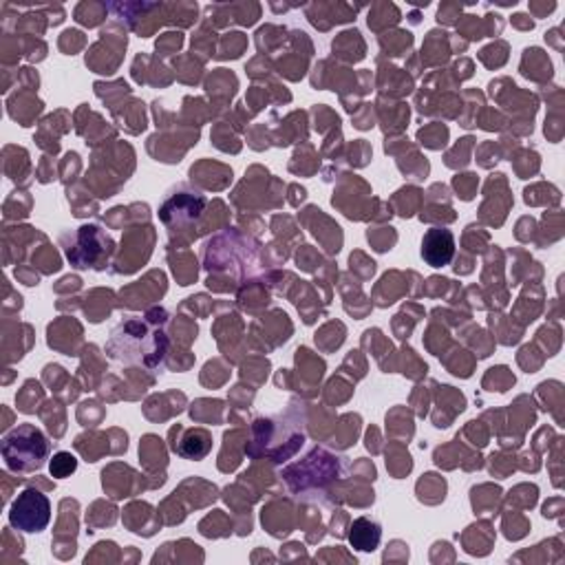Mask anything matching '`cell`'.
Masks as SVG:
<instances>
[{
	"mask_svg": "<svg viewBox=\"0 0 565 565\" xmlns=\"http://www.w3.org/2000/svg\"><path fill=\"white\" fill-rule=\"evenodd\" d=\"M166 317L159 321H142V319H127L113 328L111 338L106 343V354L115 362L121 364H138L144 369L162 367L168 341L164 334Z\"/></svg>",
	"mask_w": 565,
	"mask_h": 565,
	"instance_id": "obj_1",
	"label": "cell"
},
{
	"mask_svg": "<svg viewBox=\"0 0 565 565\" xmlns=\"http://www.w3.org/2000/svg\"><path fill=\"white\" fill-rule=\"evenodd\" d=\"M51 445L47 435L34 424H18L3 437L5 464L16 473L40 471L49 458Z\"/></svg>",
	"mask_w": 565,
	"mask_h": 565,
	"instance_id": "obj_2",
	"label": "cell"
},
{
	"mask_svg": "<svg viewBox=\"0 0 565 565\" xmlns=\"http://www.w3.org/2000/svg\"><path fill=\"white\" fill-rule=\"evenodd\" d=\"M100 230L102 228H98V226H85L72 236V243H65L67 259L72 261L74 268L102 270L100 261L104 255L106 257L111 255L113 241L106 234H102Z\"/></svg>",
	"mask_w": 565,
	"mask_h": 565,
	"instance_id": "obj_3",
	"label": "cell"
},
{
	"mask_svg": "<svg viewBox=\"0 0 565 565\" xmlns=\"http://www.w3.org/2000/svg\"><path fill=\"white\" fill-rule=\"evenodd\" d=\"M51 522L47 495L36 488L23 490L10 509V524L21 532H42Z\"/></svg>",
	"mask_w": 565,
	"mask_h": 565,
	"instance_id": "obj_4",
	"label": "cell"
},
{
	"mask_svg": "<svg viewBox=\"0 0 565 565\" xmlns=\"http://www.w3.org/2000/svg\"><path fill=\"white\" fill-rule=\"evenodd\" d=\"M455 257V236L447 228H431L422 239V259L431 268H445Z\"/></svg>",
	"mask_w": 565,
	"mask_h": 565,
	"instance_id": "obj_5",
	"label": "cell"
},
{
	"mask_svg": "<svg viewBox=\"0 0 565 565\" xmlns=\"http://www.w3.org/2000/svg\"><path fill=\"white\" fill-rule=\"evenodd\" d=\"M381 537H383L381 524H375L367 517L356 519L351 526V532H349V541H351L354 550H360V552H373L381 545Z\"/></svg>",
	"mask_w": 565,
	"mask_h": 565,
	"instance_id": "obj_6",
	"label": "cell"
},
{
	"mask_svg": "<svg viewBox=\"0 0 565 565\" xmlns=\"http://www.w3.org/2000/svg\"><path fill=\"white\" fill-rule=\"evenodd\" d=\"M76 471V458L72 453H57L51 462V473L55 477H67Z\"/></svg>",
	"mask_w": 565,
	"mask_h": 565,
	"instance_id": "obj_7",
	"label": "cell"
}]
</instances>
